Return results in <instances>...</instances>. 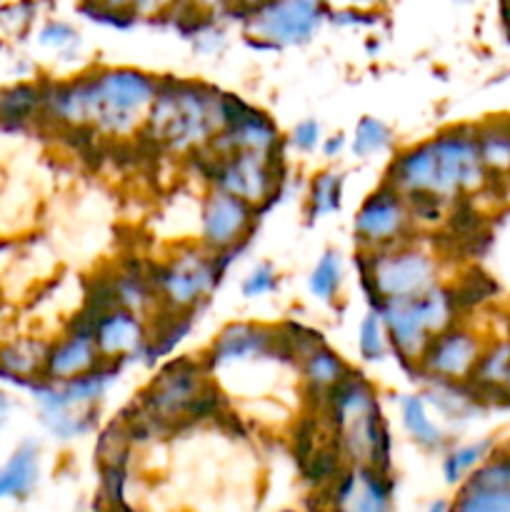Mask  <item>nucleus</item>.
<instances>
[{
  "label": "nucleus",
  "instance_id": "1",
  "mask_svg": "<svg viewBox=\"0 0 510 512\" xmlns=\"http://www.w3.org/2000/svg\"><path fill=\"white\" fill-rule=\"evenodd\" d=\"M160 78L138 68H98L70 80L43 83L40 118L63 130L103 138L140 133L158 95Z\"/></svg>",
  "mask_w": 510,
  "mask_h": 512
},
{
  "label": "nucleus",
  "instance_id": "2",
  "mask_svg": "<svg viewBox=\"0 0 510 512\" xmlns=\"http://www.w3.org/2000/svg\"><path fill=\"white\" fill-rule=\"evenodd\" d=\"M405 198H435L445 205L473 198L490 183L475 125H455L393 155L385 178Z\"/></svg>",
  "mask_w": 510,
  "mask_h": 512
},
{
  "label": "nucleus",
  "instance_id": "3",
  "mask_svg": "<svg viewBox=\"0 0 510 512\" xmlns=\"http://www.w3.org/2000/svg\"><path fill=\"white\" fill-rule=\"evenodd\" d=\"M315 413L325 420L345 463L390 470L393 438L378 388L363 370L350 368L348 375L325 393Z\"/></svg>",
  "mask_w": 510,
  "mask_h": 512
},
{
  "label": "nucleus",
  "instance_id": "4",
  "mask_svg": "<svg viewBox=\"0 0 510 512\" xmlns=\"http://www.w3.org/2000/svg\"><path fill=\"white\" fill-rule=\"evenodd\" d=\"M228 125L225 93L200 80L160 78L158 95L140 135L158 148L180 155H195Z\"/></svg>",
  "mask_w": 510,
  "mask_h": 512
},
{
  "label": "nucleus",
  "instance_id": "5",
  "mask_svg": "<svg viewBox=\"0 0 510 512\" xmlns=\"http://www.w3.org/2000/svg\"><path fill=\"white\" fill-rule=\"evenodd\" d=\"M355 263L370 310H378L385 300L413 298L440 283L438 255L415 238L390 248L358 250Z\"/></svg>",
  "mask_w": 510,
  "mask_h": 512
},
{
  "label": "nucleus",
  "instance_id": "6",
  "mask_svg": "<svg viewBox=\"0 0 510 512\" xmlns=\"http://www.w3.org/2000/svg\"><path fill=\"white\" fill-rule=\"evenodd\" d=\"M378 313L388 333L390 353L398 358L400 368L413 375L425 345L445 328L458 323L460 308L455 303L453 288L438 283L413 298L385 300Z\"/></svg>",
  "mask_w": 510,
  "mask_h": 512
},
{
  "label": "nucleus",
  "instance_id": "7",
  "mask_svg": "<svg viewBox=\"0 0 510 512\" xmlns=\"http://www.w3.org/2000/svg\"><path fill=\"white\" fill-rule=\"evenodd\" d=\"M238 253L240 250L210 253L198 245V248L178 250L163 263L148 265V278L158 293L160 308L198 315Z\"/></svg>",
  "mask_w": 510,
  "mask_h": 512
},
{
  "label": "nucleus",
  "instance_id": "8",
  "mask_svg": "<svg viewBox=\"0 0 510 512\" xmlns=\"http://www.w3.org/2000/svg\"><path fill=\"white\" fill-rule=\"evenodd\" d=\"M210 383H213V373L205 358L178 355L153 375L135 403L145 413L153 415L165 430H178L180 425H188L190 408Z\"/></svg>",
  "mask_w": 510,
  "mask_h": 512
},
{
  "label": "nucleus",
  "instance_id": "9",
  "mask_svg": "<svg viewBox=\"0 0 510 512\" xmlns=\"http://www.w3.org/2000/svg\"><path fill=\"white\" fill-rule=\"evenodd\" d=\"M203 158V173L210 188H220L253 208L265 210L280 195L285 180L283 158H268L255 153L210 155L208 150L195 153Z\"/></svg>",
  "mask_w": 510,
  "mask_h": 512
},
{
  "label": "nucleus",
  "instance_id": "10",
  "mask_svg": "<svg viewBox=\"0 0 510 512\" xmlns=\"http://www.w3.org/2000/svg\"><path fill=\"white\" fill-rule=\"evenodd\" d=\"M328 15V0H265L245 15V35L260 48H293L313 38Z\"/></svg>",
  "mask_w": 510,
  "mask_h": 512
},
{
  "label": "nucleus",
  "instance_id": "11",
  "mask_svg": "<svg viewBox=\"0 0 510 512\" xmlns=\"http://www.w3.org/2000/svg\"><path fill=\"white\" fill-rule=\"evenodd\" d=\"M415 228L408 198L383 180L360 203L353 218V240L358 250H380L415 238Z\"/></svg>",
  "mask_w": 510,
  "mask_h": 512
},
{
  "label": "nucleus",
  "instance_id": "12",
  "mask_svg": "<svg viewBox=\"0 0 510 512\" xmlns=\"http://www.w3.org/2000/svg\"><path fill=\"white\" fill-rule=\"evenodd\" d=\"M485 340L475 330L458 320L445 328L425 345L418 365H415V380H453V383H468L485 350Z\"/></svg>",
  "mask_w": 510,
  "mask_h": 512
},
{
  "label": "nucleus",
  "instance_id": "13",
  "mask_svg": "<svg viewBox=\"0 0 510 512\" xmlns=\"http://www.w3.org/2000/svg\"><path fill=\"white\" fill-rule=\"evenodd\" d=\"M258 208L220 188H208L200 205V245L210 253L243 250L253 235Z\"/></svg>",
  "mask_w": 510,
  "mask_h": 512
},
{
  "label": "nucleus",
  "instance_id": "14",
  "mask_svg": "<svg viewBox=\"0 0 510 512\" xmlns=\"http://www.w3.org/2000/svg\"><path fill=\"white\" fill-rule=\"evenodd\" d=\"M203 358L210 373L228 365L265 363V360L280 363L278 328L263 323H230L215 335Z\"/></svg>",
  "mask_w": 510,
  "mask_h": 512
},
{
  "label": "nucleus",
  "instance_id": "15",
  "mask_svg": "<svg viewBox=\"0 0 510 512\" xmlns=\"http://www.w3.org/2000/svg\"><path fill=\"white\" fill-rule=\"evenodd\" d=\"M85 313V310H83ZM88 315V313H85ZM93 340L98 345V353L103 363L118 365L123 368L125 363L143 360L145 345H148V318L125 310L120 305L105 310V313L88 315Z\"/></svg>",
  "mask_w": 510,
  "mask_h": 512
},
{
  "label": "nucleus",
  "instance_id": "16",
  "mask_svg": "<svg viewBox=\"0 0 510 512\" xmlns=\"http://www.w3.org/2000/svg\"><path fill=\"white\" fill-rule=\"evenodd\" d=\"M450 512H510V450H493L463 480Z\"/></svg>",
  "mask_w": 510,
  "mask_h": 512
},
{
  "label": "nucleus",
  "instance_id": "17",
  "mask_svg": "<svg viewBox=\"0 0 510 512\" xmlns=\"http://www.w3.org/2000/svg\"><path fill=\"white\" fill-rule=\"evenodd\" d=\"M395 483L390 470L370 465H348L330 483V510L333 512H390Z\"/></svg>",
  "mask_w": 510,
  "mask_h": 512
},
{
  "label": "nucleus",
  "instance_id": "18",
  "mask_svg": "<svg viewBox=\"0 0 510 512\" xmlns=\"http://www.w3.org/2000/svg\"><path fill=\"white\" fill-rule=\"evenodd\" d=\"M98 365H103V358H100L98 345L93 340L88 315L80 310L78 315L68 320L63 335L58 340H50L43 378L50 383H65V380L90 373Z\"/></svg>",
  "mask_w": 510,
  "mask_h": 512
},
{
  "label": "nucleus",
  "instance_id": "19",
  "mask_svg": "<svg viewBox=\"0 0 510 512\" xmlns=\"http://www.w3.org/2000/svg\"><path fill=\"white\" fill-rule=\"evenodd\" d=\"M283 135L275 120L263 110L250 105L248 113L240 115L230 125H225L218 135L208 143L210 155L225 153H255L268 158H283Z\"/></svg>",
  "mask_w": 510,
  "mask_h": 512
},
{
  "label": "nucleus",
  "instance_id": "20",
  "mask_svg": "<svg viewBox=\"0 0 510 512\" xmlns=\"http://www.w3.org/2000/svg\"><path fill=\"white\" fill-rule=\"evenodd\" d=\"M48 350L50 340L33 338V335L0 340V383L25 390L33 388L45 375Z\"/></svg>",
  "mask_w": 510,
  "mask_h": 512
},
{
  "label": "nucleus",
  "instance_id": "21",
  "mask_svg": "<svg viewBox=\"0 0 510 512\" xmlns=\"http://www.w3.org/2000/svg\"><path fill=\"white\" fill-rule=\"evenodd\" d=\"M510 370V338L495 340L485 345L473 375H470V388L480 398L485 408L490 405H508L505 400V378Z\"/></svg>",
  "mask_w": 510,
  "mask_h": 512
},
{
  "label": "nucleus",
  "instance_id": "22",
  "mask_svg": "<svg viewBox=\"0 0 510 512\" xmlns=\"http://www.w3.org/2000/svg\"><path fill=\"white\" fill-rule=\"evenodd\" d=\"M348 370L350 365L345 363L343 355H340L338 350L330 348L328 343L318 345L313 353H308L303 360H300L298 363L300 383H303L305 395H308L310 403L315 405V410H318L320 403H323L325 393L348 375Z\"/></svg>",
  "mask_w": 510,
  "mask_h": 512
},
{
  "label": "nucleus",
  "instance_id": "23",
  "mask_svg": "<svg viewBox=\"0 0 510 512\" xmlns=\"http://www.w3.org/2000/svg\"><path fill=\"white\" fill-rule=\"evenodd\" d=\"M40 480V445L23 440L0 465V500H25Z\"/></svg>",
  "mask_w": 510,
  "mask_h": 512
},
{
  "label": "nucleus",
  "instance_id": "24",
  "mask_svg": "<svg viewBox=\"0 0 510 512\" xmlns=\"http://www.w3.org/2000/svg\"><path fill=\"white\" fill-rule=\"evenodd\" d=\"M110 285H113L115 303L125 310L150 318L160 310L158 293H155L153 283L148 278V268H138V265H125L110 273Z\"/></svg>",
  "mask_w": 510,
  "mask_h": 512
},
{
  "label": "nucleus",
  "instance_id": "25",
  "mask_svg": "<svg viewBox=\"0 0 510 512\" xmlns=\"http://www.w3.org/2000/svg\"><path fill=\"white\" fill-rule=\"evenodd\" d=\"M423 383L425 403L433 405L443 418L468 420L475 413L485 410L470 383H453V380H420Z\"/></svg>",
  "mask_w": 510,
  "mask_h": 512
},
{
  "label": "nucleus",
  "instance_id": "26",
  "mask_svg": "<svg viewBox=\"0 0 510 512\" xmlns=\"http://www.w3.org/2000/svg\"><path fill=\"white\" fill-rule=\"evenodd\" d=\"M400 423H403L408 438L418 448L428 450V453H438V450H445V445H448V435L433 423L428 413V403H425L420 393L400 398Z\"/></svg>",
  "mask_w": 510,
  "mask_h": 512
},
{
  "label": "nucleus",
  "instance_id": "27",
  "mask_svg": "<svg viewBox=\"0 0 510 512\" xmlns=\"http://www.w3.org/2000/svg\"><path fill=\"white\" fill-rule=\"evenodd\" d=\"M480 158H483L488 178H508L510 175V118L488 120L475 125Z\"/></svg>",
  "mask_w": 510,
  "mask_h": 512
},
{
  "label": "nucleus",
  "instance_id": "28",
  "mask_svg": "<svg viewBox=\"0 0 510 512\" xmlns=\"http://www.w3.org/2000/svg\"><path fill=\"white\" fill-rule=\"evenodd\" d=\"M343 185L345 175L338 170H323L315 175L308 183V193H305V215L308 223L333 215L343 208Z\"/></svg>",
  "mask_w": 510,
  "mask_h": 512
},
{
  "label": "nucleus",
  "instance_id": "29",
  "mask_svg": "<svg viewBox=\"0 0 510 512\" xmlns=\"http://www.w3.org/2000/svg\"><path fill=\"white\" fill-rule=\"evenodd\" d=\"M40 423L45 425L53 438L58 440H75L88 435L98 423V410L93 408H55V410H38Z\"/></svg>",
  "mask_w": 510,
  "mask_h": 512
},
{
  "label": "nucleus",
  "instance_id": "30",
  "mask_svg": "<svg viewBox=\"0 0 510 512\" xmlns=\"http://www.w3.org/2000/svg\"><path fill=\"white\" fill-rule=\"evenodd\" d=\"M345 268H343V255L338 250H325L313 265L308 275V290L318 303L333 305L338 300L340 288H343Z\"/></svg>",
  "mask_w": 510,
  "mask_h": 512
},
{
  "label": "nucleus",
  "instance_id": "31",
  "mask_svg": "<svg viewBox=\"0 0 510 512\" xmlns=\"http://www.w3.org/2000/svg\"><path fill=\"white\" fill-rule=\"evenodd\" d=\"M493 440H475V443L458 445V448H450L443 458V475L448 485H458L493 453Z\"/></svg>",
  "mask_w": 510,
  "mask_h": 512
},
{
  "label": "nucleus",
  "instance_id": "32",
  "mask_svg": "<svg viewBox=\"0 0 510 512\" xmlns=\"http://www.w3.org/2000/svg\"><path fill=\"white\" fill-rule=\"evenodd\" d=\"M393 145V130L388 123H383L375 115H363L355 125L353 140H350V150L355 158H373V155L385 153Z\"/></svg>",
  "mask_w": 510,
  "mask_h": 512
},
{
  "label": "nucleus",
  "instance_id": "33",
  "mask_svg": "<svg viewBox=\"0 0 510 512\" xmlns=\"http://www.w3.org/2000/svg\"><path fill=\"white\" fill-rule=\"evenodd\" d=\"M358 353L365 363H383L390 355L388 333L378 310H368L358 328Z\"/></svg>",
  "mask_w": 510,
  "mask_h": 512
},
{
  "label": "nucleus",
  "instance_id": "34",
  "mask_svg": "<svg viewBox=\"0 0 510 512\" xmlns=\"http://www.w3.org/2000/svg\"><path fill=\"white\" fill-rule=\"evenodd\" d=\"M130 448H133V440H130L125 423L120 418L113 420V423L100 433L98 445H95V455H98L100 468H103V465H128Z\"/></svg>",
  "mask_w": 510,
  "mask_h": 512
},
{
  "label": "nucleus",
  "instance_id": "35",
  "mask_svg": "<svg viewBox=\"0 0 510 512\" xmlns=\"http://www.w3.org/2000/svg\"><path fill=\"white\" fill-rule=\"evenodd\" d=\"M278 270L273 268L270 263H258L255 268H250V273L243 278V285H240V293L243 298L255 300V298H265L273 290H278Z\"/></svg>",
  "mask_w": 510,
  "mask_h": 512
},
{
  "label": "nucleus",
  "instance_id": "36",
  "mask_svg": "<svg viewBox=\"0 0 510 512\" xmlns=\"http://www.w3.org/2000/svg\"><path fill=\"white\" fill-rule=\"evenodd\" d=\"M38 43L43 45V48L68 53L70 48H78L80 35L78 30L70 23H65V20H48V23L38 30Z\"/></svg>",
  "mask_w": 510,
  "mask_h": 512
},
{
  "label": "nucleus",
  "instance_id": "37",
  "mask_svg": "<svg viewBox=\"0 0 510 512\" xmlns=\"http://www.w3.org/2000/svg\"><path fill=\"white\" fill-rule=\"evenodd\" d=\"M288 143L293 145L298 153H315V150L320 148V143H323V128H320V123L315 118L300 120V123L290 130Z\"/></svg>",
  "mask_w": 510,
  "mask_h": 512
},
{
  "label": "nucleus",
  "instance_id": "38",
  "mask_svg": "<svg viewBox=\"0 0 510 512\" xmlns=\"http://www.w3.org/2000/svg\"><path fill=\"white\" fill-rule=\"evenodd\" d=\"M175 8H185L200 18H213V15L230 10V0H180Z\"/></svg>",
  "mask_w": 510,
  "mask_h": 512
},
{
  "label": "nucleus",
  "instance_id": "39",
  "mask_svg": "<svg viewBox=\"0 0 510 512\" xmlns=\"http://www.w3.org/2000/svg\"><path fill=\"white\" fill-rule=\"evenodd\" d=\"M180 0H135L133 13L138 18H155V15L173 13Z\"/></svg>",
  "mask_w": 510,
  "mask_h": 512
},
{
  "label": "nucleus",
  "instance_id": "40",
  "mask_svg": "<svg viewBox=\"0 0 510 512\" xmlns=\"http://www.w3.org/2000/svg\"><path fill=\"white\" fill-rule=\"evenodd\" d=\"M345 145H348L345 135L343 133H335V135H328V138H323V143H320V150H323L325 158L333 160V158H338L340 153H343Z\"/></svg>",
  "mask_w": 510,
  "mask_h": 512
},
{
  "label": "nucleus",
  "instance_id": "41",
  "mask_svg": "<svg viewBox=\"0 0 510 512\" xmlns=\"http://www.w3.org/2000/svg\"><path fill=\"white\" fill-rule=\"evenodd\" d=\"M265 0H230V13H238L245 20V15L253 13L255 8H260Z\"/></svg>",
  "mask_w": 510,
  "mask_h": 512
},
{
  "label": "nucleus",
  "instance_id": "42",
  "mask_svg": "<svg viewBox=\"0 0 510 512\" xmlns=\"http://www.w3.org/2000/svg\"><path fill=\"white\" fill-rule=\"evenodd\" d=\"M85 5H105V8H120V10H133L135 0H80Z\"/></svg>",
  "mask_w": 510,
  "mask_h": 512
},
{
  "label": "nucleus",
  "instance_id": "43",
  "mask_svg": "<svg viewBox=\"0 0 510 512\" xmlns=\"http://www.w3.org/2000/svg\"><path fill=\"white\" fill-rule=\"evenodd\" d=\"M428 512H450V505L445 500H435V503H430Z\"/></svg>",
  "mask_w": 510,
  "mask_h": 512
},
{
  "label": "nucleus",
  "instance_id": "44",
  "mask_svg": "<svg viewBox=\"0 0 510 512\" xmlns=\"http://www.w3.org/2000/svg\"><path fill=\"white\" fill-rule=\"evenodd\" d=\"M10 410V398L5 390H0V415H5Z\"/></svg>",
  "mask_w": 510,
  "mask_h": 512
},
{
  "label": "nucleus",
  "instance_id": "45",
  "mask_svg": "<svg viewBox=\"0 0 510 512\" xmlns=\"http://www.w3.org/2000/svg\"><path fill=\"white\" fill-rule=\"evenodd\" d=\"M353 3L363 5V8H375V5H383V3H388V0H353Z\"/></svg>",
  "mask_w": 510,
  "mask_h": 512
},
{
  "label": "nucleus",
  "instance_id": "46",
  "mask_svg": "<svg viewBox=\"0 0 510 512\" xmlns=\"http://www.w3.org/2000/svg\"><path fill=\"white\" fill-rule=\"evenodd\" d=\"M503 10V23H505V28H508V33H510V8H500Z\"/></svg>",
  "mask_w": 510,
  "mask_h": 512
},
{
  "label": "nucleus",
  "instance_id": "47",
  "mask_svg": "<svg viewBox=\"0 0 510 512\" xmlns=\"http://www.w3.org/2000/svg\"><path fill=\"white\" fill-rule=\"evenodd\" d=\"M500 8H510V0H500Z\"/></svg>",
  "mask_w": 510,
  "mask_h": 512
},
{
  "label": "nucleus",
  "instance_id": "48",
  "mask_svg": "<svg viewBox=\"0 0 510 512\" xmlns=\"http://www.w3.org/2000/svg\"><path fill=\"white\" fill-rule=\"evenodd\" d=\"M3 425H5V415H0V430H3Z\"/></svg>",
  "mask_w": 510,
  "mask_h": 512
},
{
  "label": "nucleus",
  "instance_id": "49",
  "mask_svg": "<svg viewBox=\"0 0 510 512\" xmlns=\"http://www.w3.org/2000/svg\"><path fill=\"white\" fill-rule=\"evenodd\" d=\"M110 512H130L128 508H118V510H110Z\"/></svg>",
  "mask_w": 510,
  "mask_h": 512
},
{
  "label": "nucleus",
  "instance_id": "50",
  "mask_svg": "<svg viewBox=\"0 0 510 512\" xmlns=\"http://www.w3.org/2000/svg\"><path fill=\"white\" fill-rule=\"evenodd\" d=\"M458 3H470V0H458Z\"/></svg>",
  "mask_w": 510,
  "mask_h": 512
}]
</instances>
